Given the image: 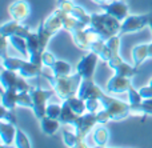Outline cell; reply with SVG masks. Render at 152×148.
Returning <instances> with one entry per match:
<instances>
[{"mask_svg": "<svg viewBox=\"0 0 152 148\" xmlns=\"http://www.w3.org/2000/svg\"><path fill=\"white\" fill-rule=\"evenodd\" d=\"M63 101H66V103L68 104V107L75 112V114H77V115H84V114L87 112L86 100H83L81 98H79L77 95L71 96V98L66 99V100H63Z\"/></svg>", "mask_w": 152, "mask_h": 148, "instance_id": "26", "label": "cell"}, {"mask_svg": "<svg viewBox=\"0 0 152 148\" xmlns=\"http://www.w3.org/2000/svg\"><path fill=\"white\" fill-rule=\"evenodd\" d=\"M16 131H18V128L15 124L1 120V123H0V139H1L3 146H11L12 143H15Z\"/></svg>", "mask_w": 152, "mask_h": 148, "instance_id": "18", "label": "cell"}, {"mask_svg": "<svg viewBox=\"0 0 152 148\" xmlns=\"http://www.w3.org/2000/svg\"><path fill=\"white\" fill-rule=\"evenodd\" d=\"M69 13H71L74 17L77 19V20L86 23L87 26H89V24H91V15H89V13L87 12L83 7H80V5H75L74 4V7H72V9H71V12H69Z\"/></svg>", "mask_w": 152, "mask_h": 148, "instance_id": "28", "label": "cell"}, {"mask_svg": "<svg viewBox=\"0 0 152 148\" xmlns=\"http://www.w3.org/2000/svg\"><path fill=\"white\" fill-rule=\"evenodd\" d=\"M92 140L97 147H105L110 140V131L103 124L95 125L94 132H92Z\"/></svg>", "mask_w": 152, "mask_h": 148, "instance_id": "20", "label": "cell"}, {"mask_svg": "<svg viewBox=\"0 0 152 148\" xmlns=\"http://www.w3.org/2000/svg\"><path fill=\"white\" fill-rule=\"evenodd\" d=\"M19 74L23 77H26V79H32V77L42 76L43 69L42 66H37V64L32 63L31 60H23L20 69H19Z\"/></svg>", "mask_w": 152, "mask_h": 148, "instance_id": "19", "label": "cell"}, {"mask_svg": "<svg viewBox=\"0 0 152 148\" xmlns=\"http://www.w3.org/2000/svg\"><path fill=\"white\" fill-rule=\"evenodd\" d=\"M42 76L50 83L56 96H59L61 100H66L71 96L77 95L81 80H83V77L77 72L75 75H68V76H55V75L51 76V75L43 72Z\"/></svg>", "mask_w": 152, "mask_h": 148, "instance_id": "2", "label": "cell"}, {"mask_svg": "<svg viewBox=\"0 0 152 148\" xmlns=\"http://www.w3.org/2000/svg\"><path fill=\"white\" fill-rule=\"evenodd\" d=\"M148 56H150V58H152V43H150V44H148Z\"/></svg>", "mask_w": 152, "mask_h": 148, "instance_id": "42", "label": "cell"}, {"mask_svg": "<svg viewBox=\"0 0 152 148\" xmlns=\"http://www.w3.org/2000/svg\"><path fill=\"white\" fill-rule=\"evenodd\" d=\"M1 120L7 123H12V124H18V119H16V115L13 114V111L5 108V107H1Z\"/></svg>", "mask_w": 152, "mask_h": 148, "instance_id": "33", "label": "cell"}, {"mask_svg": "<svg viewBox=\"0 0 152 148\" xmlns=\"http://www.w3.org/2000/svg\"><path fill=\"white\" fill-rule=\"evenodd\" d=\"M107 63H108V66H110V68H112L113 71H115V74L123 75V76L131 77V79L137 74V71H139V68H137V67L129 66L128 63H126V61L121 59L120 53L112 55V58H111Z\"/></svg>", "mask_w": 152, "mask_h": 148, "instance_id": "10", "label": "cell"}, {"mask_svg": "<svg viewBox=\"0 0 152 148\" xmlns=\"http://www.w3.org/2000/svg\"><path fill=\"white\" fill-rule=\"evenodd\" d=\"M8 11H10V15L13 20L23 23V21L29 16L31 8H29V4L26 1V0H16V1H13L12 4L10 5Z\"/></svg>", "mask_w": 152, "mask_h": 148, "instance_id": "17", "label": "cell"}, {"mask_svg": "<svg viewBox=\"0 0 152 148\" xmlns=\"http://www.w3.org/2000/svg\"><path fill=\"white\" fill-rule=\"evenodd\" d=\"M150 85H152V80H151V82H150Z\"/></svg>", "mask_w": 152, "mask_h": 148, "instance_id": "44", "label": "cell"}, {"mask_svg": "<svg viewBox=\"0 0 152 148\" xmlns=\"http://www.w3.org/2000/svg\"><path fill=\"white\" fill-rule=\"evenodd\" d=\"M18 91L15 90H1V107L11 109V111H15V107L18 106Z\"/></svg>", "mask_w": 152, "mask_h": 148, "instance_id": "24", "label": "cell"}, {"mask_svg": "<svg viewBox=\"0 0 152 148\" xmlns=\"http://www.w3.org/2000/svg\"><path fill=\"white\" fill-rule=\"evenodd\" d=\"M63 124H71L75 127L76 133L79 136L86 139L91 131H94L95 125L99 124V116L97 112H87L84 115H77L72 111L68 107V104L66 101H63L61 104V115L59 117Z\"/></svg>", "mask_w": 152, "mask_h": 148, "instance_id": "1", "label": "cell"}, {"mask_svg": "<svg viewBox=\"0 0 152 148\" xmlns=\"http://www.w3.org/2000/svg\"><path fill=\"white\" fill-rule=\"evenodd\" d=\"M99 37L100 36L97 35V32L95 31L91 26L72 32L74 43L76 44V47L80 48V50H83V51H89L92 43H94L95 40H97Z\"/></svg>", "mask_w": 152, "mask_h": 148, "instance_id": "8", "label": "cell"}, {"mask_svg": "<svg viewBox=\"0 0 152 148\" xmlns=\"http://www.w3.org/2000/svg\"><path fill=\"white\" fill-rule=\"evenodd\" d=\"M7 40L8 37L5 36H1V58H4V56H7Z\"/></svg>", "mask_w": 152, "mask_h": 148, "instance_id": "39", "label": "cell"}, {"mask_svg": "<svg viewBox=\"0 0 152 148\" xmlns=\"http://www.w3.org/2000/svg\"><path fill=\"white\" fill-rule=\"evenodd\" d=\"M147 26H148L147 13L145 15H129L121 21L120 35L140 31V29H143Z\"/></svg>", "mask_w": 152, "mask_h": 148, "instance_id": "11", "label": "cell"}, {"mask_svg": "<svg viewBox=\"0 0 152 148\" xmlns=\"http://www.w3.org/2000/svg\"><path fill=\"white\" fill-rule=\"evenodd\" d=\"M15 146L18 148H29L31 147V141L29 138L27 136V133L21 130L16 131V136H15Z\"/></svg>", "mask_w": 152, "mask_h": 148, "instance_id": "29", "label": "cell"}, {"mask_svg": "<svg viewBox=\"0 0 152 148\" xmlns=\"http://www.w3.org/2000/svg\"><path fill=\"white\" fill-rule=\"evenodd\" d=\"M60 120L59 119H53V117H50L45 115L44 117L40 119V130L45 133V135H53L56 131L60 127Z\"/></svg>", "mask_w": 152, "mask_h": 148, "instance_id": "22", "label": "cell"}, {"mask_svg": "<svg viewBox=\"0 0 152 148\" xmlns=\"http://www.w3.org/2000/svg\"><path fill=\"white\" fill-rule=\"evenodd\" d=\"M99 55L92 51H88L87 55H84L80 59L76 67V72L80 75L83 79H94L95 75V68H96L97 60H99Z\"/></svg>", "mask_w": 152, "mask_h": 148, "instance_id": "9", "label": "cell"}, {"mask_svg": "<svg viewBox=\"0 0 152 148\" xmlns=\"http://www.w3.org/2000/svg\"><path fill=\"white\" fill-rule=\"evenodd\" d=\"M60 1H64V0H58V3H60Z\"/></svg>", "mask_w": 152, "mask_h": 148, "instance_id": "43", "label": "cell"}, {"mask_svg": "<svg viewBox=\"0 0 152 148\" xmlns=\"http://www.w3.org/2000/svg\"><path fill=\"white\" fill-rule=\"evenodd\" d=\"M0 82H1L3 88L5 90H15L18 92L32 90L29 83H27L26 77H23L20 74H16V71H12V69L3 68L0 74Z\"/></svg>", "mask_w": 152, "mask_h": 148, "instance_id": "6", "label": "cell"}, {"mask_svg": "<svg viewBox=\"0 0 152 148\" xmlns=\"http://www.w3.org/2000/svg\"><path fill=\"white\" fill-rule=\"evenodd\" d=\"M104 45H105V40H103V39H100V37H99L97 40H95V42L92 43L89 51H92V52L100 55V53H102V51H103V48H104Z\"/></svg>", "mask_w": 152, "mask_h": 148, "instance_id": "37", "label": "cell"}, {"mask_svg": "<svg viewBox=\"0 0 152 148\" xmlns=\"http://www.w3.org/2000/svg\"><path fill=\"white\" fill-rule=\"evenodd\" d=\"M42 60H43V66H45V67H48V68H51V67L53 66V63L56 61V59H55V56H53L52 53L48 52V51L45 50L44 52H43Z\"/></svg>", "mask_w": 152, "mask_h": 148, "instance_id": "36", "label": "cell"}, {"mask_svg": "<svg viewBox=\"0 0 152 148\" xmlns=\"http://www.w3.org/2000/svg\"><path fill=\"white\" fill-rule=\"evenodd\" d=\"M71 64L64 60H56L51 67V71L55 76H68L71 75Z\"/></svg>", "mask_w": 152, "mask_h": 148, "instance_id": "27", "label": "cell"}, {"mask_svg": "<svg viewBox=\"0 0 152 148\" xmlns=\"http://www.w3.org/2000/svg\"><path fill=\"white\" fill-rule=\"evenodd\" d=\"M131 77L115 74L107 83V93H124L128 92L129 87L132 85Z\"/></svg>", "mask_w": 152, "mask_h": 148, "instance_id": "12", "label": "cell"}, {"mask_svg": "<svg viewBox=\"0 0 152 148\" xmlns=\"http://www.w3.org/2000/svg\"><path fill=\"white\" fill-rule=\"evenodd\" d=\"M55 12L58 13V16L60 17L61 24H63V28L66 29V31L71 32V34H72L74 31H77V29H81V28H86V27H88L86 23H83V21L77 20V19L74 17L71 13L66 12V11L60 9V8H58Z\"/></svg>", "mask_w": 152, "mask_h": 148, "instance_id": "16", "label": "cell"}, {"mask_svg": "<svg viewBox=\"0 0 152 148\" xmlns=\"http://www.w3.org/2000/svg\"><path fill=\"white\" fill-rule=\"evenodd\" d=\"M31 29H29V27L27 26H23V24H20V21H16V20H11L8 21V23L3 24L1 28H0V34H1V36H5V37H10L12 36V35H18V36H21V37H28L29 34H31Z\"/></svg>", "mask_w": 152, "mask_h": 148, "instance_id": "14", "label": "cell"}, {"mask_svg": "<svg viewBox=\"0 0 152 148\" xmlns=\"http://www.w3.org/2000/svg\"><path fill=\"white\" fill-rule=\"evenodd\" d=\"M100 101L103 104V108L107 111V114L110 115L111 120H123L128 116L131 112V104L126 103V101L118 100L115 98H111L107 93H103L100 96Z\"/></svg>", "mask_w": 152, "mask_h": 148, "instance_id": "4", "label": "cell"}, {"mask_svg": "<svg viewBox=\"0 0 152 148\" xmlns=\"http://www.w3.org/2000/svg\"><path fill=\"white\" fill-rule=\"evenodd\" d=\"M18 106L21 107H29L32 108V96H31V91H21L18 92Z\"/></svg>", "mask_w": 152, "mask_h": 148, "instance_id": "30", "label": "cell"}, {"mask_svg": "<svg viewBox=\"0 0 152 148\" xmlns=\"http://www.w3.org/2000/svg\"><path fill=\"white\" fill-rule=\"evenodd\" d=\"M63 28V24H61L60 17L58 16V13L53 12L45 19L43 23H40L39 28H37V35H39L40 39V44H42L43 50H47V44L50 43L51 37L55 34H58L60 29Z\"/></svg>", "mask_w": 152, "mask_h": 148, "instance_id": "5", "label": "cell"}, {"mask_svg": "<svg viewBox=\"0 0 152 148\" xmlns=\"http://www.w3.org/2000/svg\"><path fill=\"white\" fill-rule=\"evenodd\" d=\"M100 7H102V9L104 12L112 15L113 17L119 19L120 21H123L128 16V5L123 0H112V1L102 4Z\"/></svg>", "mask_w": 152, "mask_h": 148, "instance_id": "15", "label": "cell"}, {"mask_svg": "<svg viewBox=\"0 0 152 148\" xmlns=\"http://www.w3.org/2000/svg\"><path fill=\"white\" fill-rule=\"evenodd\" d=\"M45 115L50 117H53V119H59L61 115V106H59V104H48Z\"/></svg>", "mask_w": 152, "mask_h": 148, "instance_id": "34", "label": "cell"}, {"mask_svg": "<svg viewBox=\"0 0 152 148\" xmlns=\"http://www.w3.org/2000/svg\"><path fill=\"white\" fill-rule=\"evenodd\" d=\"M56 95L55 91L51 90H42V88H32L31 90V96H32V109L34 114L37 119H42L45 116V111H47V101Z\"/></svg>", "mask_w": 152, "mask_h": 148, "instance_id": "7", "label": "cell"}, {"mask_svg": "<svg viewBox=\"0 0 152 148\" xmlns=\"http://www.w3.org/2000/svg\"><path fill=\"white\" fill-rule=\"evenodd\" d=\"M92 1H95V3H96V4L102 5V4H104V3H108V1H112V0H92Z\"/></svg>", "mask_w": 152, "mask_h": 148, "instance_id": "41", "label": "cell"}, {"mask_svg": "<svg viewBox=\"0 0 152 148\" xmlns=\"http://www.w3.org/2000/svg\"><path fill=\"white\" fill-rule=\"evenodd\" d=\"M105 43H107V45L111 48V51H112V55H116V53H119V50H120V37H119V35H116V36H112L111 39H108Z\"/></svg>", "mask_w": 152, "mask_h": 148, "instance_id": "35", "label": "cell"}, {"mask_svg": "<svg viewBox=\"0 0 152 148\" xmlns=\"http://www.w3.org/2000/svg\"><path fill=\"white\" fill-rule=\"evenodd\" d=\"M139 92H140V95L143 96V99H150L152 98V85H145V87H142L139 90Z\"/></svg>", "mask_w": 152, "mask_h": 148, "instance_id": "38", "label": "cell"}, {"mask_svg": "<svg viewBox=\"0 0 152 148\" xmlns=\"http://www.w3.org/2000/svg\"><path fill=\"white\" fill-rule=\"evenodd\" d=\"M147 17H148V27H150L151 31H152V12L147 13Z\"/></svg>", "mask_w": 152, "mask_h": 148, "instance_id": "40", "label": "cell"}, {"mask_svg": "<svg viewBox=\"0 0 152 148\" xmlns=\"http://www.w3.org/2000/svg\"><path fill=\"white\" fill-rule=\"evenodd\" d=\"M8 43H10V45H12V47L15 48V50L18 51V52L23 56V58H29L26 37L18 36V35H12V36L8 37Z\"/></svg>", "mask_w": 152, "mask_h": 148, "instance_id": "23", "label": "cell"}, {"mask_svg": "<svg viewBox=\"0 0 152 148\" xmlns=\"http://www.w3.org/2000/svg\"><path fill=\"white\" fill-rule=\"evenodd\" d=\"M143 100H144V99L140 95V92L131 85L128 90V103L131 104V106H137V104H140Z\"/></svg>", "mask_w": 152, "mask_h": 148, "instance_id": "31", "label": "cell"}, {"mask_svg": "<svg viewBox=\"0 0 152 148\" xmlns=\"http://www.w3.org/2000/svg\"><path fill=\"white\" fill-rule=\"evenodd\" d=\"M103 91L96 83L94 82V79H83L81 80L80 88H79L77 96L81 98L83 100H87V99H100V96L103 95Z\"/></svg>", "mask_w": 152, "mask_h": 148, "instance_id": "13", "label": "cell"}, {"mask_svg": "<svg viewBox=\"0 0 152 148\" xmlns=\"http://www.w3.org/2000/svg\"><path fill=\"white\" fill-rule=\"evenodd\" d=\"M86 107H87V112H99L100 108H103V104L100 101V99H87L86 100Z\"/></svg>", "mask_w": 152, "mask_h": 148, "instance_id": "32", "label": "cell"}, {"mask_svg": "<svg viewBox=\"0 0 152 148\" xmlns=\"http://www.w3.org/2000/svg\"><path fill=\"white\" fill-rule=\"evenodd\" d=\"M63 139H64L66 146H68V147H72V148H87L88 147L86 143V139L79 136L76 132L72 133L67 130H63Z\"/></svg>", "mask_w": 152, "mask_h": 148, "instance_id": "21", "label": "cell"}, {"mask_svg": "<svg viewBox=\"0 0 152 148\" xmlns=\"http://www.w3.org/2000/svg\"><path fill=\"white\" fill-rule=\"evenodd\" d=\"M148 56V44H139L135 45L132 50V60H134V66L139 68L142 63L145 60Z\"/></svg>", "mask_w": 152, "mask_h": 148, "instance_id": "25", "label": "cell"}, {"mask_svg": "<svg viewBox=\"0 0 152 148\" xmlns=\"http://www.w3.org/2000/svg\"><path fill=\"white\" fill-rule=\"evenodd\" d=\"M89 26L97 32L100 39L107 42L112 36L120 35L121 21L107 12L91 13V24Z\"/></svg>", "mask_w": 152, "mask_h": 148, "instance_id": "3", "label": "cell"}]
</instances>
